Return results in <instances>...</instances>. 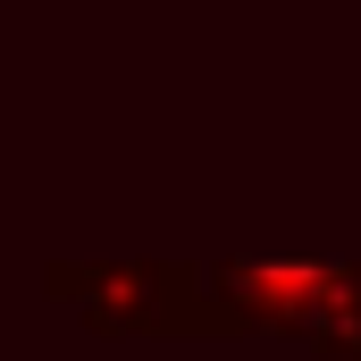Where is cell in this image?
Segmentation results:
<instances>
[{"instance_id":"cell-2","label":"cell","mask_w":361,"mask_h":361,"mask_svg":"<svg viewBox=\"0 0 361 361\" xmlns=\"http://www.w3.org/2000/svg\"><path fill=\"white\" fill-rule=\"evenodd\" d=\"M51 302H76L92 336H202V269L185 261H51Z\"/></svg>"},{"instance_id":"cell-1","label":"cell","mask_w":361,"mask_h":361,"mask_svg":"<svg viewBox=\"0 0 361 361\" xmlns=\"http://www.w3.org/2000/svg\"><path fill=\"white\" fill-rule=\"evenodd\" d=\"M361 261H210L202 269V336H302L345 302Z\"/></svg>"},{"instance_id":"cell-3","label":"cell","mask_w":361,"mask_h":361,"mask_svg":"<svg viewBox=\"0 0 361 361\" xmlns=\"http://www.w3.org/2000/svg\"><path fill=\"white\" fill-rule=\"evenodd\" d=\"M311 353H319V361H361V277L345 286V302L311 328Z\"/></svg>"}]
</instances>
